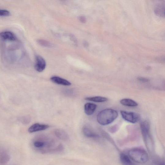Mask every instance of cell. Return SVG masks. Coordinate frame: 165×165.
Wrapping results in <instances>:
<instances>
[{"label":"cell","mask_w":165,"mask_h":165,"mask_svg":"<svg viewBox=\"0 0 165 165\" xmlns=\"http://www.w3.org/2000/svg\"><path fill=\"white\" fill-rule=\"evenodd\" d=\"M85 100L97 103L106 102L108 100L107 98L100 96L86 97Z\"/></svg>","instance_id":"14"},{"label":"cell","mask_w":165,"mask_h":165,"mask_svg":"<svg viewBox=\"0 0 165 165\" xmlns=\"http://www.w3.org/2000/svg\"><path fill=\"white\" fill-rule=\"evenodd\" d=\"M137 79L139 81L143 82H147L149 81L148 79L142 77H139Z\"/></svg>","instance_id":"19"},{"label":"cell","mask_w":165,"mask_h":165,"mask_svg":"<svg viewBox=\"0 0 165 165\" xmlns=\"http://www.w3.org/2000/svg\"><path fill=\"white\" fill-rule=\"evenodd\" d=\"M150 128L149 123L147 121H142L140 124V128L143 137L146 143L150 139Z\"/></svg>","instance_id":"4"},{"label":"cell","mask_w":165,"mask_h":165,"mask_svg":"<svg viewBox=\"0 0 165 165\" xmlns=\"http://www.w3.org/2000/svg\"><path fill=\"white\" fill-rule=\"evenodd\" d=\"M0 37L3 40L11 41H15L17 39L15 34L10 31H5L0 33Z\"/></svg>","instance_id":"7"},{"label":"cell","mask_w":165,"mask_h":165,"mask_svg":"<svg viewBox=\"0 0 165 165\" xmlns=\"http://www.w3.org/2000/svg\"><path fill=\"white\" fill-rule=\"evenodd\" d=\"M37 42L39 45L44 47H52L54 46L51 42L44 40L39 39L37 40Z\"/></svg>","instance_id":"17"},{"label":"cell","mask_w":165,"mask_h":165,"mask_svg":"<svg viewBox=\"0 0 165 165\" xmlns=\"http://www.w3.org/2000/svg\"><path fill=\"white\" fill-rule=\"evenodd\" d=\"M51 81L53 83L59 85L70 86L71 83L66 79L57 76H54L51 78Z\"/></svg>","instance_id":"8"},{"label":"cell","mask_w":165,"mask_h":165,"mask_svg":"<svg viewBox=\"0 0 165 165\" xmlns=\"http://www.w3.org/2000/svg\"><path fill=\"white\" fill-rule=\"evenodd\" d=\"M10 157L8 153L3 149H0V164L4 165L9 161Z\"/></svg>","instance_id":"10"},{"label":"cell","mask_w":165,"mask_h":165,"mask_svg":"<svg viewBox=\"0 0 165 165\" xmlns=\"http://www.w3.org/2000/svg\"><path fill=\"white\" fill-rule=\"evenodd\" d=\"M10 15V12L6 9H0V16L8 17Z\"/></svg>","instance_id":"18"},{"label":"cell","mask_w":165,"mask_h":165,"mask_svg":"<svg viewBox=\"0 0 165 165\" xmlns=\"http://www.w3.org/2000/svg\"><path fill=\"white\" fill-rule=\"evenodd\" d=\"M118 116V113L115 110L107 109L103 110L98 114L97 120L99 123L106 126L112 123Z\"/></svg>","instance_id":"1"},{"label":"cell","mask_w":165,"mask_h":165,"mask_svg":"<svg viewBox=\"0 0 165 165\" xmlns=\"http://www.w3.org/2000/svg\"><path fill=\"white\" fill-rule=\"evenodd\" d=\"M70 36L73 42H74L76 43L77 44V41L75 36L73 35H71Z\"/></svg>","instance_id":"21"},{"label":"cell","mask_w":165,"mask_h":165,"mask_svg":"<svg viewBox=\"0 0 165 165\" xmlns=\"http://www.w3.org/2000/svg\"><path fill=\"white\" fill-rule=\"evenodd\" d=\"M49 127V126L47 125L36 123L29 128L28 132L30 133H33L43 131L48 129Z\"/></svg>","instance_id":"6"},{"label":"cell","mask_w":165,"mask_h":165,"mask_svg":"<svg viewBox=\"0 0 165 165\" xmlns=\"http://www.w3.org/2000/svg\"><path fill=\"white\" fill-rule=\"evenodd\" d=\"M155 165H165L164 162H156Z\"/></svg>","instance_id":"22"},{"label":"cell","mask_w":165,"mask_h":165,"mask_svg":"<svg viewBox=\"0 0 165 165\" xmlns=\"http://www.w3.org/2000/svg\"><path fill=\"white\" fill-rule=\"evenodd\" d=\"M120 102L122 105L129 107H136L138 105L136 101L128 99H122L121 100Z\"/></svg>","instance_id":"13"},{"label":"cell","mask_w":165,"mask_h":165,"mask_svg":"<svg viewBox=\"0 0 165 165\" xmlns=\"http://www.w3.org/2000/svg\"><path fill=\"white\" fill-rule=\"evenodd\" d=\"M129 157L133 161L143 164L147 162L149 157L146 152L139 148H133L130 150L128 153Z\"/></svg>","instance_id":"2"},{"label":"cell","mask_w":165,"mask_h":165,"mask_svg":"<svg viewBox=\"0 0 165 165\" xmlns=\"http://www.w3.org/2000/svg\"><path fill=\"white\" fill-rule=\"evenodd\" d=\"M46 61L43 58L39 56L36 57L34 67L36 71L40 72L43 71L46 68Z\"/></svg>","instance_id":"5"},{"label":"cell","mask_w":165,"mask_h":165,"mask_svg":"<svg viewBox=\"0 0 165 165\" xmlns=\"http://www.w3.org/2000/svg\"><path fill=\"white\" fill-rule=\"evenodd\" d=\"M97 106L93 103H88L85 104L84 106V111L88 115H92L97 108Z\"/></svg>","instance_id":"9"},{"label":"cell","mask_w":165,"mask_h":165,"mask_svg":"<svg viewBox=\"0 0 165 165\" xmlns=\"http://www.w3.org/2000/svg\"><path fill=\"white\" fill-rule=\"evenodd\" d=\"M120 161L123 165H134L131 160L130 158L124 154L120 155Z\"/></svg>","instance_id":"15"},{"label":"cell","mask_w":165,"mask_h":165,"mask_svg":"<svg viewBox=\"0 0 165 165\" xmlns=\"http://www.w3.org/2000/svg\"><path fill=\"white\" fill-rule=\"evenodd\" d=\"M54 133L56 136L59 139L64 141L68 140L69 137L66 132L61 129H57L54 131Z\"/></svg>","instance_id":"12"},{"label":"cell","mask_w":165,"mask_h":165,"mask_svg":"<svg viewBox=\"0 0 165 165\" xmlns=\"http://www.w3.org/2000/svg\"><path fill=\"white\" fill-rule=\"evenodd\" d=\"M165 3L161 2L158 4L155 8V13L158 16L164 17Z\"/></svg>","instance_id":"11"},{"label":"cell","mask_w":165,"mask_h":165,"mask_svg":"<svg viewBox=\"0 0 165 165\" xmlns=\"http://www.w3.org/2000/svg\"><path fill=\"white\" fill-rule=\"evenodd\" d=\"M83 45L84 47H87L88 46V43L86 41H84L83 42Z\"/></svg>","instance_id":"23"},{"label":"cell","mask_w":165,"mask_h":165,"mask_svg":"<svg viewBox=\"0 0 165 165\" xmlns=\"http://www.w3.org/2000/svg\"><path fill=\"white\" fill-rule=\"evenodd\" d=\"M79 20L83 23H84L86 22V18L84 16H81L79 17Z\"/></svg>","instance_id":"20"},{"label":"cell","mask_w":165,"mask_h":165,"mask_svg":"<svg viewBox=\"0 0 165 165\" xmlns=\"http://www.w3.org/2000/svg\"><path fill=\"white\" fill-rule=\"evenodd\" d=\"M83 132L85 136L88 137L96 138L99 137L97 134L86 127L84 128Z\"/></svg>","instance_id":"16"},{"label":"cell","mask_w":165,"mask_h":165,"mask_svg":"<svg viewBox=\"0 0 165 165\" xmlns=\"http://www.w3.org/2000/svg\"><path fill=\"white\" fill-rule=\"evenodd\" d=\"M120 113L124 119L131 123H137L141 119L140 114L135 112L121 111Z\"/></svg>","instance_id":"3"}]
</instances>
